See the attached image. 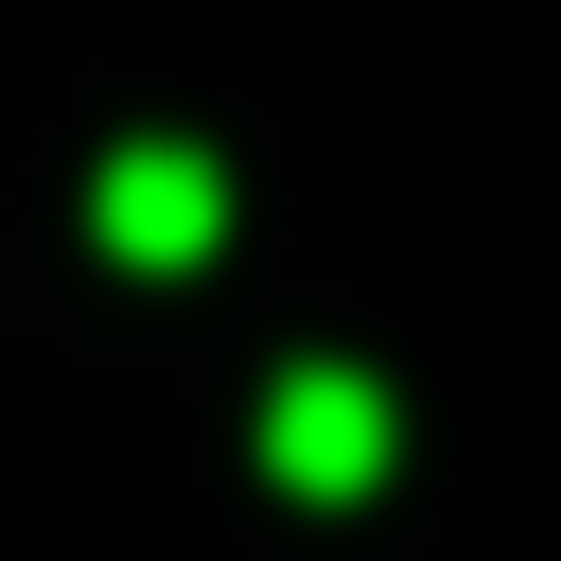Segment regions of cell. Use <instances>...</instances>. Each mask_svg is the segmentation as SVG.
<instances>
[{
    "label": "cell",
    "instance_id": "1",
    "mask_svg": "<svg viewBox=\"0 0 561 561\" xmlns=\"http://www.w3.org/2000/svg\"><path fill=\"white\" fill-rule=\"evenodd\" d=\"M403 473V403L351 368V351H298L280 386H263V491H298V508H368Z\"/></svg>",
    "mask_w": 561,
    "mask_h": 561
},
{
    "label": "cell",
    "instance_id": "2",
    "mask_svg": "<svg viewBox=\"0 0 561 561\" xmlns=\"http://www.w3.org/2000/svg\"><path fill=\"white\" fill-rule=\"evenodd\" d=\"M88 228H105V263H140V280L210 263V245H228V175H210V140H123V158L88 175Z\"/></svg>",
    "mask_w": 561,
    "mask_h": 561
}]
</instances>
